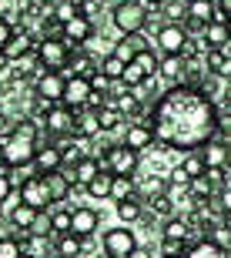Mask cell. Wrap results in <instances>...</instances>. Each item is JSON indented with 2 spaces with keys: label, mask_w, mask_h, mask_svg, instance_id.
I'll use <instances>...</instances> for the list:
<instances>
[{
  "label": "cell",
  "mask_w": 231,
  "mask_h": 258,
  "mask_svg": "<svg viewBox=\"0 0 231 258\" xmlns=\"http://www.w3.org/2000/svg\"><path fill=\"white\" fill-rule=\"evenodd\" d=\"M30 235H37V238H54V228H50V211H40L37 221L30 225Z\"/></svg>",
  "instance_id": "cell-42"
},
{
  "label": "cell",
  "mask_w": 231,
  "mask_h": 258,
  "mask_svg": "<svg viewBox=\"0 0 231 258\" xmlns=\"http://www.w3.org/2000/svg\"><path fill=\"white\" fill-rule=\"evenodd\" d=\"M74 121H77V111L67 104H54L44 117V131L50 138H60V134H74Z\"/></svg>",
  "instance_id": "cell-10"
},
{
  "label": "cell",
  "mask_w": 231,
  "mask_h": 258,
  "mask_svg": "<svg viewBox=\"0 0 231 258\" xmlns=\"http://www.w3.org/2000/svg\"><path fill=\"white\" fill-rule=\"evenodd\" d=\"M204 67H208V74L228 81L231 77V54L228 50H208V54H204Z\"/></svg>",
  "instance_id": "cell-28"
},
{
  "label": "cell",
  "mask_w": 231,
  "mask_h": 258,
  "mask_svg": "<svg viewBox=\"0 0 231 258\" xmlns=\"http://www.w3.org/2000/svg\"><path fill=\"white\" fill-rule=\"evenodd\" d=\"M104 171V164H101V158H94V154H84L81 161L74 164V171H70V181L81 184V188H87V184L94 181L97 174Z\"/></svg>",
  "instance_id": "cell-21"
},
{
  "label": "cell",
  "mask_w": 231,
  "mask_h": 258,
  "mask_svg": "<svg viewBox=\"0 0 231 258\" xmlns=\"http://www.w3.org/2000/svg\"><path fill=\"white\" fill-rule=\"evenodd\" d=\"M24 258H37V255H30V251H24Z\"/></svg>",
  "instance_id": "cell-56"
},
{
  "label": "cell",
  "mask_w": 231,
  "mask_h": 258,
  "mask_svg": "<svg viewBox=\"0 0 231 258\" xmlns=\"http://www.w3.org/2000/svg\"><path fill=\"white\" fill-rule=\"evenodd\" d=\"M101 164H104V171L117 174V178H134V174H137V164H141V154L131 151L127 144H114V148L101 158Z\"/></svg>",
  "instance_id": "cell-5"
},
{
  "label": "cell",
  "mask_w": 231,
  "mask_h": 258,
  "mask_svg": "<svg viewBox=\"0 0 231 258\" xmlns=\"http://www.w3.org/2000/svg\"><path fill=\"white\" fill-rule=\"evenodd\" d=\"M34 168L37 174H54V171H64V151L54 148V144H40L37 148V158H34Z\"/></svg>",
  "instance_id": "cell-16"
},
{
  "label": "cell",
  "mask_w": 231,
  "mask_h": 258,
  "mask_svg": "<svg viewBox=\"0 0 231 258\" xmlns=\"http://www.w3.org/2000/svg\"><path fill=\"white\" fill-rule=\"evenodd\" d=\"M191 248V241H178V238H161V251L158 255H171V258H184Z\"/></svg>",
  "instance_id": "cell-41"
},
{
  "label": "cell",
  "mask_w": 231,
  "mask_h": 258,
  "mask_svg": "<svg viewBox=\"0 0 231 258\" xmlns=\"http://www.w3.org/2000/svg\"><path fill=\"white\" fill-rule=\"evenodd\" d=\"M201 158L208 168H228L231 164V141H221V138H214L201 148Z\"/></svg>",
  "instance_id": "cell-20"
},
{
  "label": "cell",
  "mask_w": 231,
  "mask_h": 258,
  "mask_svg": "<svg viewBox=\"0 0 231 258\" xmlns=\"http://www.w3.org/2000/svg\"><path fill=\"white\" fill-rule=\"evenodd\" d=\"M144 205H147V211H151L154 218H164V221H168V218H174V215H178V201H174L168 191H161V195H154V198H147Z\"/></svg>",
  "instance_id": "cell-29"
},
{
  "label": "cell",
  "mask_w": 231,
  "mask_h": 258,
  "mask_svg": "<svg viewBox=\"0 0 231 258\" xmlns=\"http://www.w3.org/2000/svg\"><path fill=\"white\" fill-rule=\"evenodd\" d=\"M54 255L57 258H81L84 255V238H77L74 231L57 235V238H54Z\"/></svg>",
  "instance_id": "cell-26"
},
{
  "label": "cell",
  "mask_w": 231,
  "mask_h": 258,
  "mask_svg": "<svg viewBox=\"0 0 231 258\" xmlns=\"http://www.w3.org/2000/svg\"><path fill=\"white\" fill-rule=\"evenodd\" d=\"M181 171L188 174V178H201L204 171H208V164H204V158H201V151H188L181 158Z\"/></svg>",
  "instance_id": "cell-35"
},
{
  "label": "cell",
  "mask_w": 231,
  "mask_h": 258,
  "mask_svg": "<svg viewBox=\"0 0 231 258\" xmlns=\"http://www.w3.org/2000/svg\"><path fill=\"white\" fill-rule=\"evenodd\" d=\"M74 17H81V14H77V4H74V0H57V4H54V14H50V20H54L57 27L70 24Z\"/></svg>",
  "instance_id": "cell-34"
},
{
  "label": "cell",
  "mask_w": 231,
  "mask_h": 258,
  "mask_svg": "<svg viewBox=\"0 0 231 258\" xmlns=\"http://www.w3.org/2000/svg\"><path fill=\"white\" fill-rule=\"evenodd\" d=\"M141 124L154 127V138L164 151H201L218 138V107L204 91L188 84L164 87L161 97L151 104V114Z\"/></svg>",
  "instance_id": "cell-1"
},
{
  "label": "cell",
  "mask_w": 231,
  "mask_h": 258,
  "mask_svg": "<svg viewBox=\"0 0 231 258\" xmlns=\"http://www.w3.org/2000/svg\"><path fill=\"white\" fill-rule=\"evenodd\" d=\"M14 34H17V30H14V24L0 17V50H7V44H10V37H14Z\"/></svg>",
  "instance_id": "cell-48"
},
{
  "label": "cell",
  "mask_w": 231,
  "mask_h": 258,
  "mask_svg": "<svg viewBox=\"0 0 231 258\" xmlns=\"http://www.w3.org/2000/svg\"><path fill=\"white\" fill-rule=\"evenodd\" d=\"M70 225H74V208H70V205H57V208L50 211V228H54V238H57V235H67Z\"/></svg>",
  "instance_id": "cell-30"
},
{
  "label": "cell",
  "mask_w": 231,
  "mask_h": 258,
  "mask_svg": "<svg viewBox=\"0 0 231 258\" xmlns=\"http://www.w3.org/2000/svg\"><path fill=\"white\" fill-rule=\"evenodd\" d=\"M91 97H94V84H91L87 77H67L64 104L74 107V111H84V107H91Z\"/></svg>",
  "instance_id": "cell-12"
},
{
  "label": "cell",
  "mask_w": 231,
  "mask_h": 258,
  "mask_svg": "<svg viewBox=\"0 0 231 258\" xmlns=\"http://www.w3.org/2000/svg\"><path fill=\"white\" fill-rule=\"evenodd\" d=\"M121 144H127L131 151H147V148H154L158 144V138H154V127L151 124H141V121H134V124H127V131H124V141Z\"/></svg>",
  "instance_id": "cell-15"
},
{
  "label": "cell",
  "mask_w": 231,
  "mask_h": 258,
  "mask_svg": "<svg viewBox=\"0 0 231 258\" xmlns=\"http://www.w3.org/2000/svg\"><path fill=\"white\" fill-rule=\"evenodd\" d=\"M97 67H101V60H94V54H87V50L81 47V50H74V54H70L64 77H87V81H91V77L97 74Z\"/></svg>",
  "instance_id": "cell-17"
},
{
  "label": "cell",
  "mask_w": 231,
  "mask_h": 258,
  "mask_svg": "<svg viewBox=\"0 0 231 258\" xmlns=\"http://www.w3.org/2000/svg\"><path fill=\"white\" fill-rule=\"evenodd\" d=\"M224 111H231V87L224 91Z\"/></svg>",
  "instance_id": "cell-53"
},
{
  "label": "cell",
  "mask_w": 231,
  "mask_h": 258,
  "mask_svg": "<svg viewBox=\"0 0 231 258\" xmlns=\"http://www.w3.org/2000/svg\"><path fill=\"white\" fill-rule=\"evenodd\" d=\"M97 228H101V211L91 208V205H77V208H74V225H70V231H74L77 238L91 241Z\"/></svg>",
  "instance_id": "cell-11"
},
{
  "label": "cell",
  "mask_w": 231,
  "mask_h": 258,
  "mask_svg": "<svg viewBox=\"0 0 231 258\" xmlns=\"http://www.w3.org/2000/svg\"><path fill=\"white\" fill-rule=\"evenodd\" d=\"M0 258H24V241L14 235H0Z\"/></svg>",
  "instance_id": "cell-40"
},
{
  "label": "cell",
  "mask_w": 231,
  "mask_h": 258,
  "mask_svg": "<svg viewBox=\"0 0 231 258\" xmlns=\"http://www.w3.org/2000/svg\"><path fill=\"white\" fill-rule=\"evenodd\" d=\"M37 148H40V144L24 141V138H10V141H4V144H0V154H4L7 171H14V168H24V164H34V158H37Z\"/></svg>",
  "instance_id": "cell-8"
},
{
  "label": "cell",
  "mask_w": 231,
  "mask_h": 258,
  "mask_svg": "<svg viewBox=\"0 0 231 258\" xmlns=\"http://www.w3.org/2000/svg\"><path fill=\"white\" fill-rule=\"evenodd\" d=\"M134 195H137V181H134V178H117V174H114V188H111V201H114V205H121V201L134 198Z\"/></svg>",
  "instance_id": "cell-33"
},
{
  "label": "cell",
  "mask_w": 231,
  "mask_h": 258,
  "mask_svg": "<svg viewBox=\"0 0 231 258\" xmlns=\"http://www.w3.org/2000/svg\"><path fill=\"white\" fill-rule=\"evenodd\" d=\"M184 57H161V71H158V77H161L168 87H178L184 84Z\"/></svg>",
  "instance_id": "cell-25"
},
{
  "label": "cell",
  "mask_w": 231,
  "mask_h": 258,
  "mask_svg": "<svg viewBox=\"0 0 231 258\" xmlns=\"http://www.w3.org/2000/svg\"><path fill=\"white\" fill-rule=\"evenodd\" d=\"M201 44L204 50H224L231 44V24L228 20H214V24H208L201 34Z\"/></svg>",
  "instance_id": "cell-19"
},
{
  "label": "cell",
  "mask_w": 231,
  "mask_h": 258,
  "mask_svg": "<svg viewBox=\"0 0 231 258\" xmlns=\"http://www.w3.org/2000/svg\"><path fill=\"white\" fill-rule=\"evenodd\" d=\"M228 24H231V20H228Z\"/></svg>",
  "instance_id": "cell-59"
},
{
  "label": "cell",
  "mask_w": 231,
  "mask_h": 258,
  "mask_svg": "<svg viewBox=\"0 0 231 258\" xmlns=\"http://www.w3.org/2000/svg\"><path fill=\"white\" fill-rule=\"evenodd\" d=\"M154 44H158L161 57H184V50L191 44V34L181 24H161L158 34H154Z\"/></svg>",
  "instance_id": "cell-4"
},
{
  "label": "cell",
  "mask_w": 231,
  "mask_h": 258,
  "mask_svg": "<svg viewBox=\"0 0 231 258\" xmlns=\"http://www.w3.org/2000/svg\"><path fill=\"white\" fill-rule=\"evenodd\" d=\"M64 91H67V77L60 71H40L34 77V97L44 104H64Z\"/></svg>",
  "instance_id": "cell-6"
},
{
  "label": "cell",
  "mask_w": 231,
  "mask_h": 258,
  "mask_svg": "<svg viewBox=\"0 0 231 258\" xmlns=\"http://www.w3.org/2000/svg\"><path fill=\"white\" fill-rule=\"evenodd\" d=\"M124 124V114L117 111L114 104H107V107H101V131L104 134H111V131H117V127Z\"/></svg>",
  "instance_id": "cell-38"
},
{
  "label": "cell",
  "mask_w": 231,
  "mask_h": 258,
  "mask_svg": "<svg viewBox=\"0 0 231 258\" xmlns=\"http://www.w3.org/2000/svg\"><path fill=\"white\" fill-rule=\"evenodd\" d=\"M101 248H104L107 258H127L137 248V238H134V231H131V225H114V228H107L104 238H101Z\"/></svg>",
  "instance_id": "cell-7"
},
{
  "label": "cell",
  "mask_w": 231,
  "mask_h": 258,
  "mask_svg": "<svg viewBox=\"0 0 231 258\" xmlns=\"http://www.w3.org/2000/svg\"><path fill=\"white\" fill-rule=\"evenodd\" d=\"M184 258H228V251H221L211 238H201V241H194L191 248H188Z\"/></svg>",
  "instance_id": "cell-32"
},
{
  "label": "cell",
  "mask_w": 231,
  "mask_h": 258,
  "mask_svg": "<svg viewBox=\"0 0 231 258\" xmlns=\"http://www.w3.org/2000/svg\"><path fill=\"white\" fill-rule=\"evenodd\" d=\"M158 258H171V255H158Z\"/></svg>",
  "instance_id": "cell-58"
},
{
  "label": "cell",
  "mask_w": 231,
  "mask_h": 258,
  "mask_svg": "<svg viewBox=\"0 0 231 258\" xmlns=\"http://www.w3.org/2000/svg\"><path fill=\"white\" fill-rule=\"evenodd\" d=\"M114 211H117V218H121V225H137V221L147 215V205H144V198H127V201H121V205H114Z\"/></svg>",
  "instance_id": "cell-23"
},
{
  "label": "cell",
  "mask_w": 231,
  "mask_h": 258,
  "mask_svg": "<svg viewBox=\"0 0 231 258\" xmlns=\"http://www.w3.org/2000/svg\"><path fill=\"white\" fill-rule=\"evenodd\" d=\"M0 171H7V164H4V154H0Z\"/></svg>",
  "instance_id": "cell-55"
},
{
  "label": "cell",
  "mask_w": 231,
  "mask_h": 258,
  "mask_svg": "<svg viewBox=\"0 0 231 258\" xmlns=\"http://www.w3.org/2000/svg\"><path fill=\"white\" fill-rule=\"evenodd\" d=\"M10 198H17V188L10 181V171H0V205H7Z\"/></svg>",
  "instance_id": "cell-45"
},
{
  "label": "cell",
  "mask_w": 231,
  "mask_h": 258,
  "mask_svg": "<svg viewBox=\"0 0 231 258\" xmlns=\"http://www.w3.org/2000/svg\"><path fill=\"white\" fill-rule=\"evenodd\" d=\"M111 54H114V57H121L124 64H131V60L137 57V50L131 47V40H127V37H117V40H114V50H111Z\"/></svg>",
  "instance_id": "cell-43"
},
{
  "label": "cell",
  "mask_w": 231,
  "mask_h": 258,
  "mask_svg": "<svg viewBox=\"0 0 231 258\" xmlns=\"http://www.w3.org/2000/svg\"><path fill=\"white\" fill-rule=\"evenodd\" d=\"M17 198L24 201V205H30V208H37V211H54L57 205H54V198H50V191H47V181L44 178H30V181H24L17 188Z\"/></svg>",
  "instance_id": "cell-9"
},
{
  "label": "cell",
  "mask_w": 231,
  "mask_h": 258,
  "mask_svg": "<svg viewBox=\"0 0 231 258\" xmlns=\"http://www.w3.org/2000/svg\"><path fill=\"white\" fill-rule=\"evenodd\" d=\"M111 188H114V174L111 171H101L94 178V181L87 184L84 191H87V198H94V201H104V198H111Z\"/></svg>",
  "instance_id": "cell-31"
},
{
  "label": "cell",
  "mask_w": 231,
  "mask_h": 258,
  "mask_svg": "<svg viewBox=\"0 0 231 258\" xmlns=\"http://www.w3.org/2000/svg\"><path fill=\"white\" fill-rule=\"evenodd\" d=\"M124 71H127V64L121 57H114V54H107V57H101V74L107 77V81H121V77H124Z\"/></svg>",
  "instance_id": "cell-36"
},
{
  "label": "cell",
  "mask_w": 231,
  "mask_h": 258,
  "mask_svg": "<svg viewBox=\"0 0 231 258\" xmlns=\"http://www.w3.org/2000/svg\"><path fill=\"white\" fill-rule=\"evenodd\" d=\"M134 64L141 67L147 77H158V71H161V54H158L154 47H151V50H141V54L134 57Z\"/></svg>",
  "instance_id": "cell-37"
},
{
  "label": "cell",
  "mask_w": 231,
  "mask_h": 258,
  "mask_svg": "<svg viewBox=\"0 0 231 258\" xmlns=\"http://www.w3.org/2000/svg\"><path fill=\"white\" fill-rule=\"evenodd\" d=\"M40 211L37 208H30V205H24V201L17 198V205H10V228L14 231H27L30 235V225L37 221Z\"/></svg>",
  "instance_id": "cell-24"
},
{
  "label": "cell",
  "mask_w": 231,
  "mask_h": 258,
  "mask_svg": "<svg viewBox=\"0 0 231 258\" xmlns=\"http://www.w3.org/2000/svg\"><path fill=\"white\" fill-rule=\"evenodd\" d=\"M101 131V111L97 107H84V111H77V121H74V138L77 141H94Z\"/></svg>",
  "instance_id": "cell-14"
},
{
  "label": "cell",
  "mask_w": 231,
  "mask_h": 258,
  "mask_svg": "<svg viewBox=\"0 0 231 258\" xmlns=\"http://www.w3.org/2000/svg\"><path fill=\"white\" fill-rule=\"evenodd\" d=\"M151 10L141 0H117L111 7V24L117 27V34H144Z\"/></svg>",
  "instance_id": "cell-2"
},
{
  "label": "cell",
  "mask_w": 231,
  "mask_h": 258,
  "mask_svg": "<svg viewBox=\"0 0 231 258\" xmlns=\"http://www.w3.org/2000/svg\"><path fill=\"white\" fill-rule=\"evenodd\" d=\"M141 4H144L147 10H154V14H158V10H161L164 4H168V0H141Z\"/></svg>",
  "instance_id": "cell-51"
},
{
  "label": "cell",
  "mask_w": 231,
  "mask_h": 258,
  "mask_svg": "<svg viewBox=\"0 0 231 258\" xmlns=\"http://www.w3.org/2000/svg\"><path fill=\"white\" fill-rule=\"evenodd\" d=\"M211 241H214V245H218L221 251H228V255H231V228H224V225H218V228L211 231Z\"/></svg>",
  "instance_id": "cell-46"
},
{
  "label": "cell",
  "mask_w": 231,
  "mask_h": 258,
  "mask_svg": "<svg viewBox=\"0 0 231 258\" xmlns=\"http://www.w3.org/2000/svg\"><path fill=\"white\" fill-rule=\"evenodd\" d=\"M24 251H30V255H37V258H47L50 251H54V238H37V235H27Z\"/></svg>",
  "instance_id": "cell-39"
},
{
  "label": "cell",
  "mask_w": 231,
  "mask_h": 258,
  "mask_svg": "<svg viewBox=\"0 0 231 258\" xmlns=\"http://www.w3.org/2000/svg\"><path fill=\"white\" fill-rule=\"evenodd\" d=\"M14 127H17V117H10L7 111H0V144L14 138Z\"/></svg>",
  "instance_id": "cell-47"
},
{
  "label": "cell",
  "mask_w": 231,
  "mask_h": 258,
  "mask_svg": "<svg viewBox=\"0 0 231 258\" xmlns=\"http://www.w3.org/2000/svg\"><path fill=\"white\" fill-rule=\"evenodd\" d=\"M37 44H40V37H34V34L24 27V30H17V34L10 37L7 57L10 60H24V57H30V54H37Z\"/></svg>",
  "instance_id": "cell-18"
},
{
  "label": "cell",
  "mask_w": 231,
  "mask_h": 258,
  "mask_svg": "<svg viewBox=\"0 0 231 258\" xmlns=\"http://www.w3.org/2000/svg\"><path fill=\"white\" fill-rule=\"evenodd\" d=\"M127 258H158V255H154V248H147V245H137Z\"/></svg>",
  "instance_id": "cell-50"
},
{
  "label": "cell",
  "mask_w": 231,
  "mask_h": 258,
  "mask_svg": "<svg viewBox=\"0 0 231 258\" xmlns=\"http://www.w3.org/2000/svg\"><path fill=\"white\" fill-rule=\"evenodd\" d=\"M0 218H4V205H0Z\"/></svg>",
  "instance_id": "cell-57"
},
{
  "label": "cell",
  "mask_w": 231,
  "mask_h": 258,
  "mask_svg": "<svg viewBox=\"0 0 231 258\" xmlns=\"http://www.w3.org/2000/svg\"><path fill=\"white\" fill-rule=\"evenodd\" d=\"M101 7H104V0H81V4H77V14L94 24V17L101 14Z\"/></svg>",
  "instance_id": "cell-44"
},
{
  "label": "cell",
  "mask_w": 231,
  "mask_h": 258,
  "mask_svg": "<svg viewBox=\"0 0 231 258\" xmlns=\"http://www.w3.org/2000/svg\"><path fill=\"white\" fill-rule=\"evenodd\" d=\"M44 181H47V191L54 198V205H67L70 191H74V181H70L67 171H54V174H40Z\"/></svg>",
  "instance_id": "cell-22"
},
{
  "label": "cell",
  "mask_w": 231,
  "mask_h": 258,
  "mask_svg": "<svg viewBox=\"0 0 231 258\" xmlns=\"http://www.w3.org/2000/svg\"><path fill=\"white\" fill-rule=\"evenodd\" d=\"M14 67V60L7 57V50H0V71H10Z\"/></svg>",
  "instance_id": "cell-52"
},
{
  "label": "cell",
  "mask_w": 231,
  "mask_h": 258,
  "mask_svg": "<svg viewBox=\"0 0 231 258\" xmlns=\"http://www.w3.org/2000/svg\"><path fill=\"white\" fill-rule=\"evenodd\" d=\"M60 37L70 44V50H81L84 44H91V37H94V24H91L87 17H74L70 24L60 27Z\"/></svg>",
  "instance_id": "cell-13"
},
{
  "label": "cell",
  "mask_w": 231,
  "mask_h": 258,
  "mask_svg": "<svg viewBox=\"0 0 231 258\" xmlns=\"http://www.w3.org/2000/svg\"><path fill=\"white\" fill-rule=\"evenodd\" d=\"M70 44L60 34H44L40 37V44H37V64H40V71H67V60H70Z\"/></svg>",
  "instance_id": "cell-3"
},
{
  "label": "cell",
  "mask_w": 231,
  "mask_h": 258,
  "mask_svg": "<svg viewBox=\"0 0 231 258\" xmlns=\"http://www.w3.org/2000/svg\"><path fill=\"white\" fill-rule=\"evenodd\" d=\"M221 225H224V228H231V211H228V215L221 218Z\"/></svg>",
  "instance_id": "cell-54"
},
{
  "label": "cell",
  "mask_w": 231,
  "mask_h": 258,
  "mask_svg": "<svg viewBox=\"0 0 231 258\" xmlns=\"http://www.w3.org/2000/svg\"><path fill=\"white\" fill-rule=\"evenodd\" d=\"M218 7V20H231V0H214Z\"/></svg>",
  "instance_id": "cell-49"
},
{
  "label": "cell",
  "mask_w": 231,
  "mask_h": 258,
  "mask_svg": "<svg viewBox=\"0 0 231 258\" xmlns=\"http://www.w3.org/2000/svg\"><path fill=\"white\" fill-rule=\"evenodd\" d=\"M194 228H191V221L181 218V215H174V218H168L161 225V238H178V241H191ZM194 245V241H191Z\"/></svg>",
  "instance_id": "cell-27"
}]
</instances>
